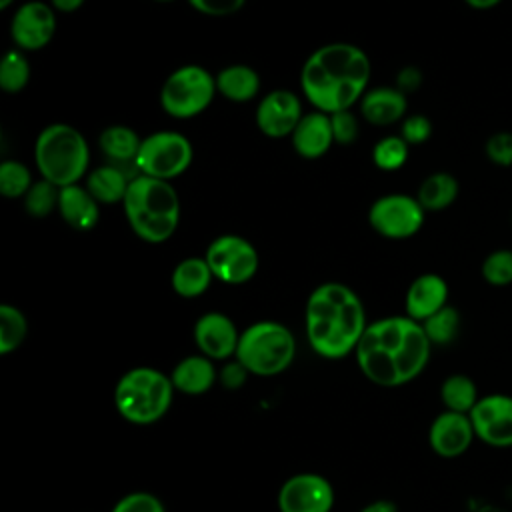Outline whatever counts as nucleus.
<instances>
[{
    "mask_svg": "<svg viewBox=\"0 0 512 512\" xmlns=\"http://www.w3.org/2000/svg\"><path fill=\"white\" fill-rule=\"evenodd\" d=\"M132 176L116 164H104L88 174L86 188L98 200V204L124 202Z\"/></svg>",
    "mask_w": 512,
    "mask_h": 512,
    "instance_id": "nucleus-23",
    "label": "nucleus"
},
{
    "mask_svg": "<svg viewBox=\"0 0 512 512\" xmlns=\"http://www.w3.org/2000/svg\"><path fill=\"white\" fill-rule=\"evenodd\" d=\"M458 198V180L448 172H434L422 180L416 200L424 210L438 212Z\"/></svg>",
    "mask_w": 512,
    "mask_h": 512,
    "instance_id": "nucleus-27",
    "label": "nucleus"
},
{
    "mask_svg": "<svg viewBox=\"0 0 512 512\" xmlns=\"http://www.w3.org/2000/svg\"><path fill=\"white\" fill-rule=\"evenodd\" d=\"M370 58L348 42H332L314 50L302 66L300 86L306 100L324 114L350 110L362 100L370 82Z\"/></svg>",
    "mask_w": 512,
    "mask_h": 512,
    "instance_id": "nucleus-2",
    "label": "nucleus"
},
{
    "mask_svg": "<svg viewBox=\"0 0 512 512\" xmlns=\"http://www.w3.org/2000/svg\"><path fill=\"white\" fill-rule=\"evenodd\" d=\"M260 90V76L254 68L246 64H232L218 72L216 92H220L230 102H248Z\"/></svg>",
    "mask_w": 512,
    "mask_h": 512,
    "instance_id": "nucleus-26",
    "label": "nucleus"
},
{
    "mask_svg": "<svg viewBox=\"0 0 512 512\" xmlns=\"http://www.w3.org/2000/svg\"><path fill=\"white\" fill-rule=\"evenodd\" d=\"M472 428L478 440L492 448L512 446V396L494 392L480 396L470 410Z\"/></svg>",
    "mask_w": 512,
    "mask_h": 512,
    "instance_id": "nucleus-13",
    "label": "nucleus"
},
{
    "mask_svg": "<svg viewBox=\"0 0 512 512\" xmlns=\"http://www.w3.org/2000/svg\"><path fill=\"white\" fill-rule=\"evenodd\" d=\"M156 2H174V0H156Z\"/></svg>",
    "mask_w": 512,
    "mask_h": 512,
    "instance_id": "nucleus-47",
    "label": "nucleus"
},
{
    "mask_svg": "<svg viewBox=\"0 0 512 512\" xmlns=\"http://www.w3.org/2000/svg\"><path fill=\"white\" fill-rule=\"evenodd\" d=\"M110 512H166V508L158 496L140 490L122 496Z\"/></svg>",
    "mask_w": 512,
    "mask_h": 512,
    "instance_id": "nucleus-36",
    "label": "nucleus"
},
{
    "mask_svg": "<svg viewBox=\"0 0 512 512\" xmlns=\"http://www.w3.org/2000/svg\"><path fill=\"white\" fill-rule=\"evenodd\" d=\"M194 158L190 140L174 130H160L148 134L138 150L136 166L144 176L172 180L184 174Z\"/></svg>",
    "mask_w": 512,
    "mask_h": 512,
    "instance_id": "nucleus-9",
    "label": "nucleus"
},
{
    "mask_svg": "<svg viewBox=\"0 0 512 512\" xmlns=\"http://www.w3.org/2000/svg\"><path fill=\"white\" fill-rule=\"evenodd\" d=\"M420 80H422L420 70L410 66V68L400 70V74H398V78H396V84H398L396 88L406 94V92H410V90H416V88L420 86Z\"/></svg>",
    "mask_w": 512,
    "mask_h": 512,
    "instance_id": "nucleus-42",
    "label": "nucleus"
},
{
    "mask_svg": "<svg viewBox=\"0 0 512 512\" xmlns=\"http://www.w3.org/2000/svg\"><path fill=\"white\" fill-rule=\"evenodd\" d=\"M30 80V62L20 50H8L0 64V88L6 94H18Z\"/></svg>",
    "mask_w": 512,
    "mask_h": 512,
    "instance_id": "nucleus-31",
    "label": "nucleus"
},
{
    "mask_svg": "<svg viewBox=\"0 0 512 512\" xmlns=\"http://www.w3.org/2000/svg\"><path fill=\"white\" fill-rule=\"evenodd\" d=\"M360 112L364 120L374 126H390L406 114V94L392 86H378L366 90L360 100Z\"/></svg>",
    "mask_w": 512,
    "mask_h": 512,
    "instance_id": "nucleus-21",
    "label": "nucleus"
},
{
    "mask_svg": "<svg viewBox=\"0 0 512 512\" xmlns=\"http://www.w3.org/2000/svg\"><path fill=\"white\" fill-rule=\"evenodd\" d=\"M174 392L168 374L152 366H136L118 378L112 398L116 412L126 422L148 426L166 416Z\"/></svg>",
    "mask_w": 512,
    "mask_h": 512,
    "instance_id": "nucleus-5",
    "label": "nucleus"
},
{
    "mask_svg": "<svg viewBox=\"0 0 512 512\" xmlns=\"http://www.w3.org/2000/svg\"><path fill=\"white\" fill-rule=\"evenodd\" d=\"M222 382L228 386V388H238L242 386L244 378L248 376L246 368L240 364V362H234V364H228L224 370H222Z\"/></svg>",
    "mask_w": 512,
    "mask_h": 512,
    "instance_id": "nucleus-41",
    "label": "nucleus"
},
{
    "mask_svg": "<svg viewBox=\"0 0 512 512\" xmlns=\"http://www.w3.org/2000/svg\"><path fill=\"white\" fill-rule=\"evenodd\" d=\"M14 0H0V8H8Z\"/></svg>",
    "mask_w": 512,
    "mask_h": 512,
    "instance_id": "nucleus-46",
    "label": "nucleus"
},
{
    "mask_svg": "<svg viewBox=\"0 0 512 512\" xmlns=\"http://www.w3.org/2000/svg\"><path fill=\"white\" fill-rule=\"evenodd\" d=\"M400 136L408 144H422L432 136V122L424 114H412V116L404 118Z\"/></svg>",
    "mask_w": 512,
    "mask_h": 512,
    "instance_id": "nucleus-39",
    "label": "nucleus"
},
{
    "mask_svg": "<svg viewBox=\"0 0 512 512\" xmlns=\"http://www.w3.org/2000/svg\"><path fill=\"white\" fill-rule=\"evenodd\" d=\"M408 158V142L402 136H384L374 144L372 160L380 170L392 172L404 166Z\"/></svg>",
    "mask_w": 512,
    "mask_h": 512,
    "instance_id": "nucleus-34",
    "label": "nucleus"
},
{
    "mask_svg": "<svg viewBox=\"0 0 512 512\" xmlns=\"http://www.w3.org/2000/svg\"><path fill=\"white\" fill-rule=\"evenodd\" d=\"M486 156L496 166H512V132H494L486 140Z\"/></svg>",
    "mask_w": 512,
    "mask_h": 512,
    "instance_id": "nucleus-37",
    "label": "nucleus"
},
{
    "mask_svg": "<svg viewBox=\"0 0 512 512\" xmlns=\"http://www.w3.org/2000/svg\"><path fill=\"white\" fill-rule=\"evenodd\" d=\"M424 208L414 196L386 194L374 200L368 210L370 226L384 238L404 240L420 232L424 224Z\"/></svg>",
    "mask_w": 512,
    "mask_h": 512,
    "instance_id": "nucleus-11",
    "label": "nucleus"
},
{
    "mask_svg": "<svg viewBox=\"0 0 512 512\" xmlns=\"http://www.w3.org/2000/svg\"><path fill=\"white\" fill-rule=\"evenodd\" d=\"M28 334V320L12 304H2L0 306V354H12L14 350L20 348Z\"/></svg>",
    "mask_w": 512,
    "mask_h": 512,
    "instance_id": "nucleus-29",
    "label": "nucleus"
},
{
    "mask_svg": "<svg viewBox=\"0 0 512 512\" xmlns=\"http://www.w3.org/2000/svg\"><path fill=\"white\" fill-rule=\"evenodd\" d=\"M332 134L336 144H352L358 136V120L350 110H340L330 114Z\"/></svg>",
    "mask_w": 512,
    "mask_h": 512,
    "instance_id": "nucleus-38",
    "label": "nucleus"
},
{
    "mask_svg": "<svg viewBox=\"0 0 512 512\" xmlns=\"http://www.w3.org/2000/svg\"><path fill=\"white\" fill-rule=\"evenodd\" d=\"M478 398L480 394L476 382L466 374H450L440 386V400L444 404V410L450 412L470 414Z\"/></svg>",
    "mask_w": 512,
    "mask_h": 512,
    "instance_id": "nucleus-28",
    "label": "nucleus"
},
{
    "mask_svg": "<svg viewBox=\"0 0 512 512\" xmlns=\"http://www.w3.org/2000/svg\"><path fill=\"white\" fill-rule=\"evenodd\" d=\"M302 102L290 90H272L256 106V126L268 138L292 136L302 120Z\"/></svg>",
    "mask_w": 512,
    "mask_h": 512,
    "instance_id": "nucleus-15",
    "label": "nucleus"
},
{
    "mask_svg": "<svg viewBox=\"0 0 512 512\" xmlns=\"http://www.w3.org/2000/svg\"><path fill=\"white\" fill-rule=\"evenodd\" d=\"M82 4H84V0H50V6L58 12H64V14L76 12Z\"/></svg>",
    "mask_w": 512,
    "mask_h": 512,
    "instance_id": "nucleus-44",
    "label": "nucleus"
},
{
    "mask_svg": "<svg viewBox=\"0 0 512 512\" xmlns=\"http://www.w3.org/2000/svg\"><path fill=\"white\" fill-rule=\"evenodd\" d=\"M58 196H60V188L42 178V180L34 182L30 186V190L26 192L24 210L32 218H44L54 208H58Z\"/></svg>",
    "mask_w": 512,
    "mask_h": 512,
    "instance_id": "nucleus-32",
    "label": "nucleus"
},
{
    "mask_svg": "<svg viewBox=\"0 0 512 512\" xmlns=\"http://www.w3.org/2000/svg\"><path fill=\"white\" fill-rule=\"evenodd\" d=\"M168 376L176 392H182L188 396H200V394H206L216 384L218 372H216L214 360H210L208 356L190 354L182 358Z\"/></svg>",
    "mask_w": 512,
    "mask_h": 512,
    "instance_id": "nucleus-20",
    "label": "nucleus"
},
{
    "mask_svg": "<svg viewBox=\"0 0 512 512\" xmlns=\"http://www.w3.org/2000/svg\"><path fill=\"white\" fill-rule=\"evenodd\" d=\"M290 138L298 156L306 160H316L324 156L334 144L330 114H324L318 110L304 114Z\"/></svg>",
    "mask_w": 512,
    "mask_h": 512,
    "instance_id": "nucleus-19",
    "label": "nucleus"
},
{
    "mask_svg": "<svg viewBox=\"0 0 512 512\" xmlns=\"http://www.w3.org/2000/svg\"><path fill=\"white\" fill-rule=\"evenodd\" d=\"M216 94V78L198 66L176 68L160 88V104L172 118H192L204 112Z\"/></svg>",
    "mask_w": 512,
    "mask_h": 512,
    "instance_id": "nucleus-8",
    "label": "nucleus"
},
{
    "mask_svg": "<svg viewBox=\"0 0 512 512\" xmlns=\"http://www.w3.org/2000/svg\"><path fill=\"white\" fill-rule=\"evenodd\" d=\"M188 4L206 16H228L238 12L246 0H188Z\"/></svg>",
    "mask_w": 512,
    "mask_h": 512,
    "instance_id": "nucleus-40",
    "label": "nucleus"
},
{
    "mask_svg": "<svg viewBox=\"0 0 512 512\" xmlns=\"http://www.w3.org/2000/svg\"><path fill=\"white\" fill-rule=\"evenodd\" d=\"M430 352L432 344L420 322L410 316H386L368 322L354 356L372 384L398 388L424 372Z\"/></svg>",
    "mask_w": 512,
    "mask_h": 512,
    "instance_id": "nucleus-1",
    "label": "nucleus"
},
{
    "mask_svg": "<svg viewBox=\"0 0 512 512\" xmlns=\"http://www.w3.org/2000/svg\"><path fill=\"white\" fill-rule=\"evenodd\" d=\"M470 8L474 10H490L494 6H498L502 0H464Z\"/></svg>",
    "mask_w": 512,
    "mask_h": 512,
    "instance_id": "nucleus-45",
    "label": "nucleus"
},
{
    "mask_svg": "<svg viewBox=\"0 0 512 512\" xmlns=\"http://www.w3.org/2000/svg\"><path fill=\"white\" fill-rule=\"evenodd\" d=\"M482 278L490 286H508L512 284V250L498 248L490 252L482 266H480Z\"/></svg>",
    "mask_w": 512,
    "mask_h": 512,
    "instance_id": "nucleus-35",
    "label": "nucleus"
},
{
    "mask_svg": "<svg viewBox=\"0 0 512 512\" xmlns=\"http://www.w3.org/2000/svg\"><path fill=\"white\" fill-rule=\"evenodd\" d=\"M122 206L132 232L148 244L166 242L178 228L180 198L168 180L138 174L130 180Z\"/></svg>",
    "mask_w": 512,
    "mask_h": 512,
    "instance_id": "nucleus-4",
    "label": "nucleus"
},
{
    "mask_svg": "<svg viewBox=\"0 0 512 512\" xmlns=\"http://www.w3.org/2000/svg\"><path fill=\"white\" fill-rule=\"evenodd\" d=\"M36 168L58 188L78 184L90 164V148L80 130L70 124L46 126L34 144Z\"/></svg>",
    "mask_w": 512,
    "mask_h": 512,
    "instance_id": "nucleus-6",
    "label": "nucleus"
},
{
    "mask_svg": "<svg viewBox=\"0 0 512 512\" xmlns=\"http://www.w3.org/2000/svg\"><path fill=\"white\" fill-rule=\"evenodd\" d=\"M432 346H446L456 340L460 330V314L454 306L446 304L442 310L420 322Z\"/></svg>",
    "mask_w": 512,
    "mask_h": 512,
    "instance_id": "nucleus-30",
    "label": "nucleus"
},
{
    "mask_svg": "<svg viewBox=\"0 0 512 512\" xmlns=\"http://www.w3.org/2000/svg\"><path fill=\"white\" fill-rule=\"evenodd\" d=\"M98 144L104 156L110 160V164H116L124 170L126 164L136 166V156H138L142 138L132 128L116 124L102 130Z\"/></svg>",
    "mask_w": 512,
    "mask_h": 512,
    "instance_id": "nucleus-25",
    "label": "nucleus"
},
{
    "mask_svg": "<svg viewBox=\"0 0 512 512\" xmlns=\"http://www.w3.org/2000/svg\"><path fill=\"white\" fill-rule=\"evenodd\" d=\"M204 258L214 278L230 286L252 280L260 264L256 248L246 238L236 234H222L214 238L208 244Z\"/></svg>",
    "mask_w": 512,
    "mask_h": 512,
    "instance_id": "nucleus-10",
    "label": "nucleus"
},
{
    "mask_svg": "<svg viewBox=\"0 0 512 512\" xmlns=\"http://www.w3.org/2000/svg\"><path fill=\"white\" fill-rule=\"evenodd\" d=\"M194 342L200 354L210 360H228L236 356L240 332L230 316L222 312H206L194 324Z\"/></svg>",
    "mask_w": 512,
    "mask_h": 512,
    "instance_id": "nucleus-16",
    "label": "nucleus"
},
{
    "mask_svg": "<svg viewBox=\"0 0 512 512\" xmlns=\"http://www.w3.org/2000/svg\"><path fill=\"white\" fill-rule=\"evenodd\" d=\"M56 32L54 8L42 0H32L22 4L10 22V36L20 50H40L44 48Z\"/></svg>",
    "mask_w": 512,
    "mask_h": 512,
    "instance_id": "nucleus-14",
    "label": "nucleus"
},
{
    "mask_svg": "<svg viewBox=\"0 0 512 512\" xmlns=\"http://www.w3.org/2000/svg\"><path fill=\"white\" fill-rule=\"evenodd\" d=\"M474 438L476 434L470 416L460 412L444 410L432 420L428 428V444L440 458L462 456L472 446Z\"/></svg>",
    "mask_w": 512,
    "mask_h": 512,
    "instance_id": "nucleus-17",
    "label": "nucleus"
},
{
    "mask_svg": "<svg viewBox=\"0 0 512 512\" xmlns=\"http://www.w3.org/2000/svg\"><path fill=\"white\" fill-rule=\"evenodd\" d=\"M334 488L316 472H300L284 480L278 490L280 512H332Z\"/></svg>",
    "mask_w": 512,
    "mask_h": 512,
    "instance_id": "nucleus-12",
    "label": "nucleus"
},
{
    "mask_svg": "<svg viewBox=\"0 0 512 512\" xmlns=\"http://www.w3.org/2000/svg\"><path fill=\"white\" fill-rule=\"evenodd\" d=\"M510 220H512V214H510Z\"/></svg>",
    "mask_w": 512,
    "mask_h": 512,
    "instance_id": "nucleus-48",
    "label": "nucleus"
},
{
    "mask_svg": "<svg viewBox=\"0 0 512 512\" xmlns=\"http://www.w3.org/2000/svg\"><path fill=\"white\" fill-rule=\"evenodd\" d=\"M296 356V338L288 326L276 320H260L240 332L236 362L254 376H278L290 368Z\"/></svg>",
    "mask_w": 512,
    "mask_h": 512,
    "instance_id": "nucleus-7",
    "label": "nucleus"
},
{
    "mask_svg": "<svg viewBox=\"0 0 512 512\" xmlns=\"http://www.w3.org/2000/svg\"><path fill=\"white\" fill-rule=\"evenodd\" d=\"M448 304V284L442 276L426 272L412 280L406 290V316L416 322H424Z\"/></svg>",
    "mask_w": 512,
    "mask_h": 512,
    "instance_id": "nucleus-18",
    "label": "nucleus"
},
{
    "mask_svg": "<svg viewBox=\"0 0 512 512\" xmlns=\"http://www.w3.org/2000/svg\"><path fill=\"white\" fill-rule=\"evenodd\" d=\"M58 210L60 216L78 232L92 230L100 218L98 200L88 192V188H82L80 184L60 188Z\"/></svg>",
    "mask_w": 512,
    "mask_h": 512,
    "instance_id": "nucleus-22",
    "label": "nucleus"
},
{
    "mask_svg": "<svg viewBox=\"0 0 512 512\" xmlns=\"http://www.w3.org/2000/svg\"><path fill=\"white\" fill-rule=\"evenodd\" d=\"M360 512H398V506L388 498H378V500H372L370 504L362 506Z\"/></svg>",
    "mask_w": 512,
    "mask_h": 512,
    "instance_id": "nucleus-43",
    "label": "nucleus"
},
{
    "mask_svg": "<svg viewBox=\"0 0 512 512\" xmlns=\"http://www.w3.org/2000/svg\"><path fill=\"white\" fill-rule=\"evenodd\" d=\"M366 326L362 300L342 282H324L306 300V340L326 360H340L354 354Z\"/></svg>",
    "mask_w": 512,
    "mask_h": 512,
    "instance_id": "nucleus-3",
    "label": "nucleus"
},
{
    "mask_svg": "<svg viewBox=\"0 0 512 512\" xmlns=\"http://www.w3.org/2000/svg\"><path fill=\"white\" fill-rule=\"evenodd\" d=\"M32 174L26 164L16 160H4L0 164V194L6 198H20L32 186Z\"/></svg>",
    "mask_w": 512,
    "mask_h": 512,
    "instance_id": "nucleus-33",
    "label": "nucleus"
},
{
    "mask_svg": "<svg viewBox=\"0 0 512 512\" xmlns=\"http://www.w3.org/2000/svg\"><path fill=\"white\" fill-rule=\"evenodd\" d=\"M214 280V274L206 262V258H184L176 264L170 276L172 290L182 298H198L202 296Z\"/></svg>",
    "mask_w": 512,
    "mask_h": 512,
    "instance_id": "nucleus-24",
    "label": "nucleus"
}]
</instances>
